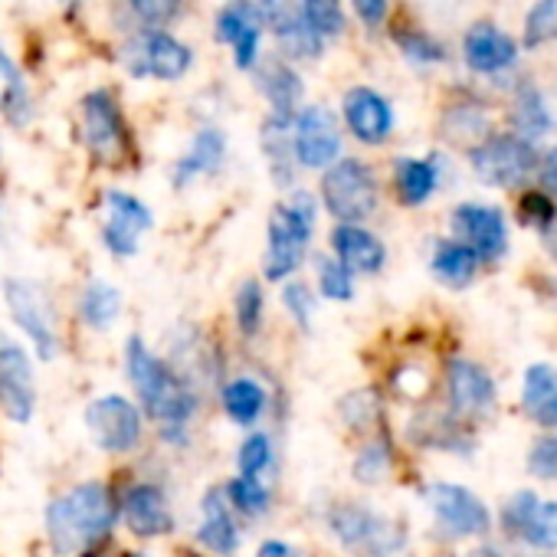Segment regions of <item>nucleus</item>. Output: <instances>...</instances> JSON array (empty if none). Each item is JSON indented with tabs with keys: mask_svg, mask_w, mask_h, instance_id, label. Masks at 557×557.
I'll list each match as a JSON object with an SVG mask.
<instances>
[{
	"mask_svg": "<svg viewBox=\"0 0 557 557\" xmlns=\"http://www.w3.org/2000/svg\"><path fill=\"white\" fill-rule=\"evenodd\" d=\"M119 371L125 391L135 397L151 423V449L168 462L187 459L200 443L210 397L184 374H177L174 364L158 351V345L138 329L122 335Z\"/></svg>",
	"mask_w": 557,
	"mask_h": 557,
	"instance_id": "obj_1",
	"label": "nucleus"
},
{
	"mask_svg": "<svg viewBox=\"0 0 557 557\" xmlns=\"http://www.w3.org/2000/svg\"><path fill=\"white\" fill-rule=\"evenodd\" d=\"M119 505L112 472H86L63 482L40 508V547L47 557H92L115 550Z\"/></svg>",
	"mask_w": 557,
	"mask_h": 557,
	"instance_id": "obj_2",
	"label": "nucleus"
},
{
	"mask_svg": "<svg viewBox=\"0 0 557 557\" xmlns=\"http://www.w3.org/2000/svg\"><path fill=\"white\" fill-rule=\"evenodd\" d=\"M168 466L171 462L151 449L138 462L109 469L112 482H115L122 544L161 547L184 534L177 492H174V479H171Z\"/></svg>",
	"mask_w": 557,
	"mask_h": 557,
	"instance_id": "obj_3",
	"label": "nucleus"
},
{
	"mask_svg": "<svg viewBox=\"0 0 557 557\" xmlns=\"http://www.w3.org/2000/svg\"><path fill=\"white\" fill-rule=\"evenodd\" d=\"M322 236V207L309 184L278 194L269 203L262 223V252L256 275L269 289L289 283L296 275H306L309 259L319 249Z\"/></svg>",
	"mask_w": 557,
	"mask_h": 557,
	"instance_id": "obj_4",
	"label": "nucleus"
},
{
	"mask_svg": "<svg viewBox=\"0 0 557 557\" xmlns=\"http://www.w3.org/2000/svg\"><path fill=\"white\" fill-rule=\"evenodd\" d=\"M0 306H4L11 335L40 361V368L66 358L70 319L47 278L27 272L0 275Z\"/></svg>",
	"mask_w": 557,
	"mask_h": 557,
	"instance_id": "obj_5",
	"label": "nucleus"
},
{
	"mask_svg": "<svg viewBox=\"0 0 557 557\" xmlns=\"http://www.w3.org/2000/svg\"><path fill=\"white\" fill-rule=\"evenodd\" d=\"M315 524L342 557H400L407 550V524L358 495H329L315 502Z\"/></svg>",
	"mask_w": 557,
	"mask_h": 557,
	"instance_id": "obj_6",
	"label": "nucleus"
},
{
	"mask_svg": "<svg viewBox=\"0 0 557 557\" xmlns=\"http://www.w3.org/2000/svg\"><path fill=\"white\" fill-rule=\"evenodd\" d=\"M210 410L236 433H249L259 426H272L283 433L293 410V397L283 377L272 374V368L246 361L239 355L213 387Z\"/></svg>",
	"mask_w": 557,
	"mask_h": 557,
	"instance_id": "obj_7",
	"label": "nucleus"
},
{
	"mask_svg": "<svg viewBox=\"0 0 557 557\" xmlns=\"http://www.w3.org/2000/svg\"><path fill=\"white\" fill-rule=\"evenodd\" d=\"M79 426L96 456L112 469L138 462L151 453V423L125 387H106L86 397L79 410Z\"/></svg>",
	"mask_w": 557,
	"mask_h": 557,
	"instance_id": "obj_8",
	"label": "nucleus"
},
{
	"mask_svg": "<svg viewBox=\"0 0 557 557\" xmlns=\"http://www.w3.org/2000/svg\"><path fill=\"white\" fill-rule=\"evenodd\" d=\"M76 135L89 164L106 174L138 168V135L115 89H89L76 109Z\"/></svg>",
	"mask_w": 557,
	"mask_h": 557,
	"instance_id": "obj_9",
	"label": "nucleus"
},
{
	"mask_svg": "<svg viewBox=\"0 0 557 557\" xmlns=\"http://www.w3.org/2000/svg\"><path fill=\"white\" fill-rule=\"evenodd\" d=\"M315 197L329 223H371L384 203V184L377 168L361 154L338 158L315 177Z\"/></svg>",
	"mask_w": 557,
	"mask_h": 557,
	"instance_id": "obj_10",
	"label": "nucleus"
},
{
	"mask_svg": "<svg viewBox=\"0 0 557 557\" xmlns=\"http://www.w3.org/2000/svg\"><path fill=\"white\" fill-rule=\"evenodd\" d=\"M158 230V213L154 207L122 187V184H106L96 194V239L99 249L112 262H135L145 252L148 236Z\"/></svg>",
	"mask_w": 557,
	"mask_h": 557,
	"instance_id": "obj_11",
	"label": "nucleus"
},
{
	"mask_svg": "<svg viewBox=\"0 0 557 557\" xmlns=\"http://www.w3.org/2000/svg\"><path fill=\"white\" fill-rule=\"evenodd\" d=\"M154 345L174 364V371L184 374L190 384H197L207 397L213 394V387L220 384V377L230 371L236 358L226 335L197 319H177L174 325L164 329V335Z\"/></svg>",
	"mask_w": 557,
	"mask_h": 557,
	"instance_id": "obj_12",
	"label": "nucleus"
},
{
	"mask_svg": "<svg viewBox=\"0 0 557 557\" xmlns=\"http://www.w3.org/2000/svg\"><path fill=\"white\" fill-rule=\"evenodd\" d=\"M40 404V361L14 335L0 332V420L27 430L37 423Z\"/></svg>",
	"mask_w": 557,
	"mask_h": 557,
	"instance_id": "obj_13",
	"label": "nucleus"
},
{
	"mask_svg": "<svg viewBox=\"0 0 557 557\" xmlns=\"http://www.w3.org/2000/svg\"><path fill=\"white\" fill-rule=\"evenodd\" d=\"M249 528L226 505L220 482H207L194 502V518L187 528V550L197 557H243L249 544Z\"/></svg>",
	"mask_w": 557,
	"mask_h": 557,
	"instance_id": "obj_14",
	"label": "nucleus"
},
{
	"mask_svg": "<svg viewBox=\"0 0 557 557\" xmlns=\"http://www.w3.org/2000/svg\"><path fill=\"white\" fill-rule=\"evenodd\" d=\"M128 315V296L125 289L115 283L112 275L102 272H89L86 278H79L66 319H70V332L86 335V338H109L122 329Z\"/></svg>",
	"mask_w": 557,
	"mask_h": 557,
	"instance_id": "obj_15",
	"label": "nucleus"
},
{
	"mask_svg": "<svg viewBox=\"0 0 557 557\" xmlns=\"http://www.w3.org/2000/svg\"><path fill=\"white\" fill-rule=\"evenodd\" d=\"M293 154L302 174H322L345 158V128L332 106L306 102L293 115Z\"/></svg>",
	"mask_w": 557,
	"mask_h": 557,
	"instance_id": "obj_16",
	"label": "nucleus"
},
{
	"mask_svg": "<svg viewBox=\"0 0 557 557\" xmlns=\"http://www.w3.org/2000/svg\"><path fill=\"white\" fill-rule=\"evenodd\" d=\"M125 73L132 79H158V83H181L194 70V50L177 40L171 30H138L122 44L119 53Z\"/></svg>",
	"mask_w": 557,
	"mask_h": 557,
	"instance_id": "obj_17",
	"label": "nucleus"
},
{
	"mask_svg": "<svg viewBox=\"0 0 557 557\" xmlns=\"http://www.w3.org/2000/svg\"><path fill=\"white\" fill-rule=\"evenodd\" d=\"M469 164L482 184L511 190L521 187L537 171V151L521 135L505 132V135H488L475 148H469Z\"/></svg>",
	"mask_w": 557,
	"mask_h": 557,
	"instance_id": "obj_18",
	"label": "nucleus"
},
{
	"mask_svg": "<svg viewBox=\"0 0 557 557\" xmlns=\"http://www.w3.org/2000/svg\"><path fill=\"white\" fill-rule=\"evenodd\" d=\"M420 502L446 537H482L492 528V511L485 502L459 482H426L420 488Z\"/></svg>",
	"mask_w": 557,
	"mask_h": 557,
	"instance_id": "obj_19",
	"label": "nucleus"
},
{
	"mask_svg": "<svg viewBox=\"0 0 557 557\" xmlns=\"http://www.w3.org/2000/svg\"><path fill=\"white\" fill-rule=\"evenodd\" d=\"M272 325V289L262 283L256 272L243 275L233 283L230 302H226V342L233 351H252L262 345Z\"/></svg>",
	"mask_w": 557,
	"mask_h": 557,
	"instance_id": "obj_20",
	"label": "nucleus"
},
{
	"mask_svg": "<svg viewBox=\"0 0 557 557\" xmlns=\"http://www.w3.org/2000/svg\"><path fill=\"white\" fill-rule=\"evenodd\" d=\"M338 119H342L345 138L358 141L361 148H384L397 132L394 102L374 86L345 89L342 106H338Z\"/></svg>",
	"mask_w": 557,
	"mask_h": 557,
	"instance_id": "obj_21",
	"label": "nucleus"
},
{
	"mask_svg": "<svg viewBox=\"0 0 557 557\" xmlns=\"http://www.w3.org/2000/svg\"><path fill=\"white\" fill-rule=\"evenodd\" d=\"M230 164V138L220 125L207 122L200 125L187 148L171 161L168 168V184L174 194H187L203 181H216Z\"/></svg>",
	"mask_w": 557,
	"mask_h": 557,
	"instance_id": "obj_22",
	"label": "nucleus"
},
{
	"mask_svg": "<svg viewBox=\"0 0 557 557\" xmlns=\"http://www.w3.org/2000/svg\"><path fill=\"white\" fill-rule=\"evenodd\" d=\"M322 249L358 278H377L391 265V246L371 223H329Z\"/></svg>",
	"mask_w": 557,
	"mask_h": 557,
	"instance_id": "obj_23",
	"label": "nucleus"
},
{
	"mask_svg": "<svg viewBox=\"0 0 557 557\" xmlns=\"http://www.w3.org/2000/svg\"><path fill=\"white\" fill-rule=\"evenodd\" d=\"M443 387H446V413L459 423L479 420L495 407L492 374L469 358H449L443 364Z\"/></svg>",
	"mask_w": 557,
	"mask_h": 557,
	"instance_id": "obj_24",
	"label": "nucleus"
},
{
	"mask_svg": "<svg viewBox=\"0 0 557 557\" xmlns=\"http://www.w3.org/2000/svg\"><path fill=\"white\" fill-rule=\"evenodd\" d=\"M262 27L272 34L278 57L289 63H309L325 53V44L306 27L299 0H256Z\"/></svg>",
	"mask_w": 557,
	"mask_h": 557,
	"instance_id": "obj_25",
	"label": "nucleus"
},
{
	"mask_svg": "<svg viewBox=\"0 0 557 557\" xmlns=\"http://www.w3.org/2000/svg\"><path fill=\"white\" fill-rule=\"evenodd\" d=\"M453 239L466 243L482 262H498L508 249V223L498 207L466 200L449 213Z\"/></svg>",
	"mask_w": 557,
	"mask_h": 557,
	"instance_id": "obj_26",
	"label": "nucleus"
},
{
	"mask_svg": "<svg viewBox=\"0 0 557 557\" xmlns=\"http://www.w3.org/2000/svg\"><path fill=\"white\" fill-rule=\"evenodd\" d=\"M252 83L256 92L265 102V115H278V119H293L302 106H306V79L296 70V63L283 60V57H262L259 66L252 70Z\"/></svg>",
	"mask_w": 557,
	"mask_h": 557,
	"instance_id": "obj_27",
	"label": "nucleus"
},
{
	"mask_svg": "<svg viewBox=\"0 0 557 557\" xmlns=\"http://www.w3.org/2000/svg\"><path fill=\"white\" fill-rule=\"evenodd\" d=\"M508 537H521L534 550L557 547V502H544L534 492H518L502 511Z\"/></svg>",
	"mask_w": 557,
	"mask_h": 557,
	"instance_id": "obj_28",
	"label": "nucleus"
},
{
	"mask_svg": "<svg viewBox=\"0 0 557 557\" xmlns=\"http://www.w3.org/2000/svg\"><path fill=\"white\" fill-rule=\"evenodd\" d=\"M259 154H262L265 177H269L275 197L306 184V174L299 171L296 154H293V119H278V115L262 119V125H259Z\"/></svg>",
	"mask_w": 557,
	"mask_h": 557,
	"instance_id": "obj_29",
	"label": "nucleus"
},
{
	"mask_svg": "<svg viewBox=\"0 0 557 557\" xmlns=\"http://www.w3.org/2000/svg\"><path fill=\"white\" fill-rule=\"evenodd\" d=\"M230 472L246 479L283 482V433L272 426L236 433V443L230 449Z\"/></svg>",
	"mask_w": 557,
	"mask_h": 557,
	"instance_id": "obj_30",
	"label": "nucleus"
},
{
	"mask_svg": "<svg viewBox=\"0 0 557 557\" xmlns=\"http://www.w3.org/2000/svg\"><path fill=\"white\" fill-rule=\"evenodd\" d=\"M220 482V492L226 498V505L233 508V515L249 528L259 531L265 524L275 521L278 515V482H265V479H246V475H233L226 472Z\"/></svg>",
	"mask_w": 557,
	"mask_h": 557,
	"instance_id": "obj_31",
	"label": "nucleus"
},
{
	"mask_svg": "<svg viewBox=\"0 0 557 557\" xmlns=\"http://www.w3.org/2000/svg\"><path fill=\"white\" fill-rule=\"evenodd\" d=\"M335 423L355 443L391 430L387 426V400H384L381 387L361 384V387H351V391L338 394V400H335Z\"/></svg>",
	"mask_w": 557,
	"mask_h": 557,
	"instance_id": "obj_32",
	"label": "nucleus"
},
{
	"mask_svg": "<svg viewBox=\"0 0 557 557\" xmlns=\"http://www.w3.org/2000/svg\"><path fill=\"white\" fill-rule=\"evenodd\" d=\"M443 184V168L440 158H417V154H400L391 161V194L404 210H420L426 207Z\"/></svg>",
	"mask_w": 557,
	"mask_h": 557,
	"instance_id": "obj_33",
	"label": "nucleus"
},
{
	"mask_svg": "<svg viewBox=\"0 0 557 557\" xmlns=\"http://www.w3.org/2000/svg\"><path fill=\"white\" fill-rule=\"evenodd\" d=\"M462 60L479 76L505 73L518 63V44L488 21H479L462 37Z\"/></svg>",
	"mask_w": 557,
	"mask_h": 557,
	"instance_id": "obj_34",
	"label": "nucleus"
},
{
	"mask_svg": "<svg viewBox=\"0 0 557 557\" xmlns=\"http://www.w3.org/2000/svg\"><path fill=\"white\" fill-rule=\"evenodd\" d=\"M397 459H400V446H397L394 433L384 430L377 436H368V440L355 443L348 475H351V482L358 488L374 492V488H384L397 475Z\"/></svg>",
	"mask_w": 557,
	"mask_h": 557,
	"instance_id": "obj_35",
	"label": "nucleus"
},
{
	"mask_svg": "<svg viewBox=\"0 0 557 557\" xmlns=\"http://www.w3.org/2000/svg\"><path fill=\"white\" fill-rule=\"evenodd\" d=\"M272 306L283 315V322L289 325L293 335L299 338H312L315 329H319V312H322V302L312 289V283L306 275H296L289 283L275 286L272 289Z\"/></svg>",
	"mask_w": 557,
	"mask_h": 557,
	"instance_id": "obj_36",
	"label": "nucleus"
},
{
	"mask_svg": "<svg viewBox=\"0 0 557 557\" xmlns=\"http://www.w3.org/2000/svg\"><path fill=\"white\" fill-rule=\"evenodd\" d=\"M430 275L436 283L449 293H462L475 283V275L482 269V259L459 239L446 236V239H436L433 249H430Z\"/></svg>",
	"mask_w": 557,
	"mask_h": 557,
	"instance_id": "obj_37",
	"label": "nucleus"
},
{
	"mask_svg": "<svg viewBox=\"0 0 557 557\" xmlns=\"http://www.w3.org/2000/svg\"><path fill=\"white\" fill-rule=\"evenodd\" d=\"M306 278L312 283L315 296L322 306H355L358 302V286L361 278L351 275L335 256H329L322 246L315 249V256L309 259Z\"/></svg>",
	"mask_w": 557,
	"mask_h": 557,
	"instance_id": "obj_38",
	"label": "nucleus"
},
{
	"mask_svg": "<svg viewBox=\"0 0 557 557\" xmlns=\"http://www.w3.org/2000/svg\"><path fill=\"white\" fill-rule=\"evenodd\" d=\"M34 96L24 70L11 60V53L0 47V119H4L14 132H24L34 122Z\"/></svg>",
	"mask_w": 557,
	"mask_h": 557,
	"instance_id": "obj_39",
	"label": "nucleus"
},
{
	"mask_svg": "<svg viewBox=\"0 0 557 557\" xmlns=\"http://www.w3.org/2000/svg\"><path fill=\"white\" fill-rule=\"evenodd\" d=\"M265 30L256 0H226L213 17V34L223 47H236L246 34Z\"/></svg>",
	"mask_w": 557,
	"mask_h": 557,
	"instance_id": "obj_40",
	"label": "nucleus"
},
{
	"mask_svg": "<svg viewBox=\"0 0 557 557\" xmlns=\"http://www.w3.org/2000/svg\"><path fill=\"white\" fill-rule=\"evenodd\" d=\"M299 11H302L306 27H309L322 44L342 37L345 27H348V17H345V4H342V0H299Z\"/></svg>",
	"mask_w": 557,
	"mask_h": 557,
	"instance_id": "obj_41",
	"label": "nucleus"
},
{
	"mask_svg": "<svg viewBox=\"0 0 557 557\" xmlns=\"http://www.w3.org/2000/svg\"><path fill=\"white\" fill-rule=\"evenodd\" d=\"M515 128L524 141L537 138V135H547L550 132V112L541 99V92L534 86H521L518 89V99H515Z\"/></svg>",
	"mask_w": 557,
	"mask_h": 557,
	"instance_id": "obj_42",
	"label": "nucleus"
},
{
	"mask_svg": "<svg viewBox=\"0 0 557 557\" xmlns=\"http://www.w3.org/2000/svg\"><path fill=\"white\" fill-rule=\"evenodd\" d=\"M443 138L453 145H466L475 148L482 138H488V125L485 115L475 106H456L443 115Z\"/></svg>",
	"mask_w": 557,
	"mask_h": 557,
	"instance_id": "obj_43",
	"label": "nucleus"
},
{
	"mask_svg": "<svg viewBox=\"0 0 557 557\" xmlns=\"http://www.w3.org/2000/svg\"><path fill=\"white\" fill-rule=\"evenodd\" d=\"M557 40V0H534L528 17H524V34L521 44L528 50H537L544 44Z\"/></svg>",
	"mask_w": 557,
	"mask_h": 557,
	"instance_id": "obj_44",
	"label": "nucleus"
},
{
	"mask_svg": "<svg viewBox=\"0 0 557 557\" xmlns=\"http://www.w3.org/2000/svg\"><path fill=\"white\" fill-rule=\"evenodd\" d=\"M394 44L400 47V53L413 63V66H436L446 63V47L440 40H433L423 30H394Z\"/></svg>",
	"mask_w": 557,
	"mask_h": 557,
	"instance_id": "obj_45",
	"label": "nucleus"
},
{
	"mask_svg": "<svg viewBox=\"0 0 557 557\" xmlns=\"http://www.w3.org/2000/svg\"><path fill=\"white\" fill-rule=\"evenodd\" d=\"M554 394H557V371L550 364L528 368V374H524V394H521V404H524L528 417H534Z\"/></svg>",
	"mask_w": 557,
	"mask_h": 557,
	"instance_id": "obj_46",
	"label": "nucleus"
},
{
	"mask_svg": "<svg viewBox=\"0 0 557 557\" xmlns=\"http://www.w3.org/2000/svg\"><path fill=\"white\" fill-rule=\"evenodd\" d=\"M249 557H315L312 547L293 534H283V531H265L252 541V550Z\"/></svg>",
	"mask_w": 557,
	"mask_h": 557,
	"instance_id": "obj_47",
	"label": "nucleus"
},
{
	"mask_svg": "<svg viewBox=\"0 0 557 557\" xmlns=\"http://www.w3.org/2000/svg\"><path fill=\"white\" fill-rule=\"evenodd\" d=\"M125 8L151 30H168L177 21L184 0H125Z\"/></svg>",
	"mask_w": 557,
	"mask_h": 557,
	"instance_id": "obj_48",
	"label": "nucleus"
},
{
	"mask_svg": "<svg viewBox=\"0 0 557 557\" xmlns=\"http://www.w3.org/2000/svg\"><path fill=\"white\" fill-rule=\"evenodd\" d=\"M554 216H557V210H554V203H550V197L544 190H531V194L521 197V220L531 223L534 230H547L554 223Z\"/></svg>",
	"mask_w": 557,
	"mask_h": 557,
	"instance_id": "obj_49",
	"label": "nucleus"
},
{
	"mask_svg": "<svg viewBox=\"0 0 557 557\" xmlns=\"http://www.w3.org/2000/svg\"><path fill=\"white\" fill-rule=\"evenodd\" d=\"M528 469L537 479H557V436H544L528 453Z\"/></svg>",
	"mask_w": 557,
	"mask_h": 557,
	"instance_id": "obj_50",
	"label": "nucleus"
},
{
	"mask_svg": "<svg viewBox=\"0 0 557 557\" xmlns=\"http://www.w3.org/2000/svg\"><path fill=\"white\" fill-rule=\"evenodd\" d=\"M351 8L358 14V21L371 30L384 27L387 24V14H391V0H351Z\"/></svg>",
	"mask_w": 557,
	"mask_h": 557,
	"instance_id": "obj_51",
	"label": "nucleus"
},
{
	"mask_svg": "<svg viewBox=\"0 0 557 557\" xmlns=\"http://www.w3.org/2000/svg\"><path fill=\"white\" fill-rule=\"evenodd\" d=\"M537 177L547 197H557V148H550L544 158H537Z\"/></svg>",
	"mask_w": 557,
	"mask_h": 557,
	"instance_id": "obj_52",
	"label": "nucleus"
},
{
	"mask_svg": "<svg viewBox=\"0 0 557 557\" xmlns=\"http://www.w3.org/2000/svg\"><path fill=\"white\" fill-rule=\"evenodd\" d=\"M531 420H537V423H541V426H547V430H557V394H554V397H550V400H547V404H544Z\"/></svg>",
	"mask_w": 557,
	"mask_h": 557,
	"instance_id": "obj_53",
	"label": "nucleus"
},
{
	"mask_svg": "<svg viewBox=\"0 0 557 557\" xmlns=\"http://www.w3.org/2000/svg\"><path fill=\"white\" fill-rule=\"evenodd\" d=\"M115 557H161L154 547H135V544H119Z\"/></svg>",
	"mask_w": 557,
	"mask_h": 557,
	"instance_id": "obj_54",
	"label": "nucleus"
},
{
	"mask_svg": "<svg viewBox=\"0 0 557 557\" xmlns=\"http://www.w3.org/2000/svg\"><path fill=\"white\" fill-rule=\"evenodd\" d=\"M469 557H502L495 547H475V550H469Z\"/></svg>",
	"mask_w": 557,
	"mask_h": 557,
	"instance_id": "obj_55",
	"label": "nucleus"
},
{
	"mask_svg": "<svg viewBox=\"0 0 557 557\" xmlns=\"http://www.w3.org/2000/svg\"><path fill=\"white\" fill-rule=\"evenodd\" d=\"M60 4H63L66 11H76V8H83V4H89V0H60Z\"/></svg>",
	"mask_w": 557,
	"mask_h": 557,
	"instance_id": "obj_56",
	"label": "nucleus"
},
{
	"mask_svg": "<svg viewBox=\"0 0 557 557\" xmlns=\"http://www.w3.org/2000/svg\"><path fill=\"white\" fill-rule=\"evenodd\" d=\"M0 236H4V200H0Z\"/></svg>",
	"mask_w": 557,
	"mask_h": 557,
	"instance_id": "obj_57",
	"label": "nucleus"
},
{
	"mask_svg": "<svg viewBox=\"0 0 557 557\" xmlns=\"http://www.w3.org/2000/svg\"><path fill=\"white\" fill-rule=\"evenodd\" d=\"M119 550V547H115ZM115 550H106V554H92V557H115Z\"/></svg>",
	"mask_w": 557,
	"mask_h": 557,
	"instance_id": "obj_58",
	"label": "nucleus"
},
{
	"mask_svg": "<svg viewBox=\"0 0 557 557\" xmlns=\"http://www.w3.org/2000/svg\"><path fill=\"white\" fill-rule=\"evenodd\" d=\"M184 557H197V554H190V550H184Z\"/></svg>",
	"mask_w": 557,
	"mask_h": 557,
	"instance_id": "obj_59",
	"label": "nucleus"
},
{
	"mask_svg": "<svg viewBox=\"0 0 557 557\" xmlns=\"http://www.w3.org/2000/svg\"><path fill=\"white\" fill-rule=\"evenodd\" d=\"M0 164H4V151H0Z\"/></svg>",
	"mask_w": 557,
	"mask_h": 557,
	"instance_id": "obj_60",
	"label": "nucleus"
},
{
	"mask_svg": "<svg viewBox=\"0 0 557 557\" xmlns=\"http://www.w3.org/2000/svg\"><path fill=\"white\" fill-rule=\"evenodd\" d=\"M329 557H342V554H329Z\"/></svg>",
	"mask_w": 557,
	"mask_h": 557,
	"instance_id": "obj_61",
	"label": "nucleus"
}]
</instances>
